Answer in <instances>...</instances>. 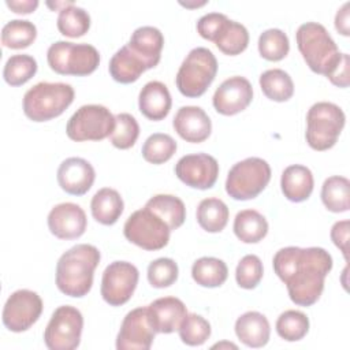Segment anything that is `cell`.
Returning a JSON list of instances; mask_svg holds the SVG:
<instances>
[{
    "instance_id": "4fadbf2b",
    "label": "cell",
    "mask_w": 350,
    "mask_h": 350,
    "mask_svg": "<svg viewBox=\"0 0 350 350\" xmlns=\"http://www.w3.org/2000/svg\"><path fill=\"white\" fill-rule=\"evenodd\" d=\"M42 309V299L36 291L16 290L4 304L3 324L12 332H23L40 319Z\"/></svg>"
},
{
    "instance_id": "d6986e66",
    "label": "cell",
    "mask_w": 350,
    "mask_h": 350,
    "mask_svg": "<svg viewBox=\"0 0 350 350\" xmlns=\"http://www.w3.org/2000/svg\"><path fill=\"white\" fill-rule=\"evenodd\" d=\"M172 126L178 135L186 142H204L212 131V122L208 113L196 105L180 107L174 116Z\"/></svg>"
},
{
    "instance_id": "30bf717a",
    "label": "cell",
    "mask_w": 350,
    "mask_h": 350,
    "mask_svg": "<svg viewBox=\"0 0 350 350\" xmlns=\"http://www.w3.org/2000/svg\"><path fill=\"white\" fill-rule=\"evenodd\" d=\"M123 234L127 241L145 250H160L168 245L171 230L159 215L144 206L127 217Z\"/></svg>"
},
{
    "instance_id": "277c9868",
    "label": "cell",
    "mask_w": 350,
    "mask_h": 350,
    "mask_svg": "<svg viewBox=\"0 0 350 350\" xmlns=\"http://www.w3.org/2000/svg\"><path fill=\"white\" fill-rule=\"evenodd\" d=\"M74 89L63 82H38L23 96V112L33 122H46L62 115L74 101Z\"/></svg>"
},
{
    "instance_id": "1f68e13d",
    "label": "cell",
    "mask_w": 350,
    "mask_h": 350,
    "mask_svg": "<svg viewBox=\"0 0 350 350\" xmlns=\"http://www.w3.org/2000/svg\"><path fill=\"white\" fill-rule=\"evenodd\" d=\"M260 88L262 93L272 101L283 103L293 97L294 82L288 72L282 68H271L260 75Z\"/></svg>"
},
{
    "instance_id": "5b68a950",
    "label": "cell",
    "mask_w": 350,
    "mask_h": 350,
    "mask_svg": "<svg viewBox=\"0 0 350 350\" xmlns=\"http://www.w3.org/2000/svg\"><path fill=\"white\" fill-rule=\"evenodd\" d=\"M346 116L342 108L334 103L319 101L313 104L306 113L305 138L314 150L331 149L343 127Z\"/></svg>"
},
{
    "instance_id": "7bdbcfd3",
    "label": "cell",
    "mask_w": 350,
    "mask_h": 350,
    "mask_svg": "<svg viewBox=\"0 0 350 350\" xmlns=\"http://www.w3.org/2000/svg\"><path fill=\"white\" fill-rule=\"evenodd\" d=\"M262 262L258 256L256 254H246L243 256L235 269V280L239 287L252 290L256 288L257 284L262 279Z\"/></svg>"
},
{
    "instance_id": "4dcf8cb0",
    "label": "cell",
    "mask_w": 350,
    "mask_h": 350,
    "mask_svg": "<svg viewBox=\"0 0 350 350\" xmlns=\"http://www.w3.org/2000/svg\"><path fill=\"white\" fill-rule=\"evenodd\" d=\"M193 280L202 287H219L228 276L226 262L216 257H201L194 261L191 267Z\"/></svg>"
},
{
    "instance_id": "8fae6325",
    "label": "cell",
    "mask_w": 350,
    "mask_h": 350,
    "mask_svg": "<svg viewBox=\"0 0 350 350\" xmlns=\"http://www.w3.org/2000/svg\"><path fill=\"white\" fill-rule=\"evenodd\" d=\"M82 328V313L71 305H62L52 313L46 324L44 331L45 346L51 350H74L81 343Z\"/></svg>"
},
{
    "instance_id": "e575fe53",
    "label": "cell",
    "mask_w": 350,
    "mask_h": 350,
    "mask_svg": "<svg viewBox=\"0 0 350 350\" xmlns=\"http://www.w3.org/2000/svg\"><path fill=\"white\" fill-rule=\"evenodd\" d=\"M56 25L59 31L66 37H82L90 29V15L85 8L71 4L59 11Z\"/></svg>"
},
{
    "instance_id": "603a6c76",
    "label": "cell",
    "mask_w": 350,
    "mask_h": 350,
    "mask_svg": "<svg viewBox=\"0 0 350 350\" xmlns=\"http://www.w3.org/2000/svg\"><path fill=\"white\" fill-rule=\"evenodd\" d=\"M235 334L247 347L258 349L268 343L271 327L268 319L256 310L241 314L235 321Z\"/></svg>"
},
{
    "instance_id": "f1b7e54d",
    "label": "cell",
    "mask_w": 350,
    "mask_h": 350,
    "mask_svg": "<svg viewBox=\"0 0 350 350\" xmlns=\"http://www.w3.org/2000/svg\"><path fill=\"white\" fill-rule=\"evenodd\" d=\"M228 208L220 198L209 197L204 198L196 212L197 223L208 232H220L224 230L228 221Z\"/></svg>"
},
{
    "instance_id": "ffe728a7",
    "label": "cell",
    "mask_w": 350,
    "mask_h": 350,
    "mask_svg": "<svg viewBox=\"0 0 350 350\" xmlns=\"http://www.w3.org/2000/svg\"><path fill=\"white\" fill-rule=\"evenodd\" d=\"M186 314L185 304L176 297H161L148 305L149 321L156 334L178 331Z\"/></svg>"
},
{
    "instance_id": "ba28073f",
    "label": "cell",
    "mask_w": 350,
    "mask_h": 350,
    "mask_svg": "<svg viewBox=\"0 0 350 350\" xmlns=\"http://www.w3.org/2000/svg\"><path fill=\"white\" fill-rule=\"evenodd\" d=\"M271 180V167L261 157H247L235 163L226 179L227 194L238 201L256 198Z\"/></svg>"
},
{
    "instance_id": "6da1fadb",
    "label": "cell",
    "mask_w": 350,
    "mask_h": 350,
    "mask_svg": "<svg viewBox=\"0 0 350 350\" xmlns=\"http://www.w3.org/2000/svg\"><path fill=\"white\" fill-rule=\"evenodd\" d=\"M272 264L275 273L287 286L290 299L299 306H312L324 290L332 257L317 246H287L275 253Z\"/></svg>"
},
{
    "instance_id": "44dd1931",
    "label": "cell",
    "mask_w": 350,
    "mask_h": 350,
    "mask_svg": "<svg viewBox=\"0 0 350 350\" xmlns=\"http://www.w3.org/2000/svg\"><path fill=\"white\" fill-rule=\"evenodd\" d=\"M127 46L144 62L149 70L156 67L161 59L164 37L157 27L141 26L131 33Z\"/></svg>"
},
{
    "instance_id": "8d00e7d4",
    "label": "cell",
    "mask_w": 350,
    "mask_h": 350,
    "mask_svg": "<svg viewBox=\"0 0 350 350\" xmlns=\"http://www.w3.org/2000/svg\"><path fill=\"white\" fill-rule=\"evenodd\" d=\"M176 152L175 139L164 133L149 135L141 149L142 157L150 164H163L168 161Z\"/></svg>"
},
{
    "instance_id": "ac0fdd59",
    "label": "cell",
    "mask_w": 350,
    "mask_h": 350,
    "mask_svg": "<svg viewBox=\"0 0 350 350\" xmlns=\"http://www.w3.org/2000/svg\"><path fill=\"white\" fill-rule=\"evenodd\" d=\"M57 183L68 194L83 196L94 183L93 165L82 157H68L57 168Z\"/></svg>"
},
{
    "instance_id": "60d3db41",
    "label": "cell",
    "mask_w": 350,
    "mask_h": 350,
    "mask_svg": "<svg viewBox=\"0 0 350 350\" xmlns=\"http://www.w3.org/2000/svg\"><path fill=\"white\" fill-rule=\"evenodd\" d=\"M115 130L109 135L111 144L118 149L131 148L139 135V126L137 119L127 112H122L115 116Z\"/></svg>"
},
{
    "instance_id": "9a60e30c",
    "label": "cell",
    "mask_w": 350,
    "mask_h": 350,
    "mask_svg": "<svg viewBox=\"0 0 350 350\" xmlns=\"http://www.w3.org/2000/svg\"><path fill=\"white\" fill-rule=\"evenodd\" d=\"M154 329L150 325L148 316V306H139L130 310L122 324L116 336L118 350H149L153 339Z\"/></svg>"
},
{
    "instance_id": "3957f363",
    "label": "cell",
    "mask_w": 350,
    "mask_h": 350,
    "mask_svg": "<svg viewBox=\"0 0 350 350\" xmlns=\"http://www.w3.org/2000/svg\"><path fill=\"white\" fill-rule=\"evenodd\" d=\"M295 40L308 67L316 74L328 77L342 57L338 45L321 23H302L295 33Z\"/></svg>"
},
{
    "instance_id": "8992f818",
    "label": "cell",
    "mask_w": 350,
    "mask_h": 350,
    "mask_svg": "<svg viewBox=\"0 0 350 350\" xmlns=\"http://www.w3.org/2000/svg\"><path fill=\"white\" fill-rule=\"evenodd\" d=\"M216 72L217 60L212 51L205 46L193 48L178 70L176 88L186 97H200L213 82Z\"/></svg>"
},
{
    "instance_id": "5bb4252c",
    "label": "cell",
    "mask_w": 350,
    "mask_h": 350,
    "mask_svg": "<svg viewBox=\"0 0 350 350\" xmlns=\"http://www.w3.org/2000/svg\"><path fill=\"white\" fill-rule=\"evenodd\" d=\"M175 175L193 189H211L219 176V163L208 153H191L182 156L175 164Z\"/></svg>"
},
{
    "instance_id": "d4e9b609",
    "label": "cell",
    "mask_w": 350,
    "mask_h": 350,
    "mask_svg": "<svg viewBox=\"0 0 350 350\" xmlns=\"http://www.w3.org/2000/svg\"><path fill=\"white\" fill-rule=\"evenodd\" d=\"M123 198L119 191L111 187H103L92 198L90 211L96 221L104 226H112L123 213Z\"/></svg>"
},
{
    "instance_id": "c3c4849f",
    "label": "cell",
    "mask_w": 350,
    "mask_h": 350,
    "mask_svg": "<svg viewBox=\"0 0 350 350\" xmlns=\"http://www.w3.org/2000/svg\"><path fill=\"white\" fill-rule=\"evenodd\" d=\"M5 4L16 14H30L38 7L37 0H7Z\"/></svg>"
},
{
    "instance_id": "7c38bea8",
    "label": "cell",
    "mask_w": 350,
    "mask_h": 350,
    "mask_svg": "<svg viewBox=\"0 0 350 350\" xmlns=\"http://www.w3.org/2000/svg\"><path fill=\"white\" fill-rule=\"evenodd\" d=\"M139 272L129 261H113L103 272L101 297L111 306L126 304L135 291Z\"/></svg>"
},
{
    "instance_id": "e0dca14e",
    "label": "cell",
    "mask_w": 350,
    "mask_h": 350,
    "mask_svg": "<svg viewBox=\"0 0 350 350\" xmlns=\"http://www.w3.org/2000/svg\"><path fill=\"white\" fill-rule=\"evenodd\" d=\"M88 226L85 211L74 202L55 205L48 213V227L51 234L59 239L79 238Z\"/></svg>"
},
{
    "instance_id": "d590c367",
    "label": "cell",
    "mask_w": 350,
    "mask_h": 350,
    "mask_svg": "<svg viewBox=\"0 0 350 350\" xmlns=\"http://www.w3.org/2000/svg\"><path fill=\"white\" fill-rule=\"evenodd\" d=\"M37 67V62L33 56L26 53L12 55L4 64V81L11 86H21L36 75Z\"/></svg>"
},
{
    "instance_id": "b9f144b4",
    "label": "cell",
    "mask_w": 350,
    "mask_h": 350,
    "mask_svg": "<svg viewBox=\"0 0 350 350\" xmlns=\"http://www.w3.org/2000/svg\"><path fill=\"white\" fill-rule=\"evenodd\" d=\"M178 264L168 257H160L153 260L148 265V280L154 288H164L174 284L178 279Z\"/></svg>"
},
{
    "instance_id": "4316f807",
    "label": "cell",
    "mask_w": 350,
    "mask_h": 350,
    "mask_svg": "<svg viewBox=\"0 0 350 350\" xmlns=\"http://www.w3.org/2000/svg\"><path fill=\"white\" fill-rule=\"evenodd\" d=\"M232 228L241 242L257 243L268 234V221L258 211L243 209L237 213Z\"/></svg>"
},
{
    "instance_id": "83f0119b",
    "label": "cell",
    "mask_w": 350,
    "mask_h": 350,
    "mask_svg": "<svg viewBox=\"0 0 350 350\" xmlns=\"http://www.w3.org/2000/svg\"><path fill=\"white\" fill-rule=\"evenodd\" d=\"M145 208L159 215L170 227V230L179 228L186 219V206L183 201L172 194H156L148 200Z\"/></svg>"
},
{
    "instance_id": "f35d334b",
    "label": "cell",
    "mask_w": 350,
    "mask_h": 350,
    "mask_svg": "<svg viewBox=\"0 0 350 350\" xmlns=\"http://www.w3.org/2000/svg\"><path fill=\"white\" fill-rule=\"evenodd\" d=\"M278 335L287 342L301 340L309 331V319L305 313L294 309L284 310L276 320Z\"/></svg>"
},
{
    "instance_id": "f546056e",
    "label": "cell",
    "mask_w": 350,
    "mask_h": 350,
    "mask_svg": "<svg viewBox=\"0 0 350 350\" xmlns=\"http://www.w3.org/2000/svg\"><path fill=\"white\" fill-rule=\"evenodd\" d=\"M321 201L324 206L335 213L346 212L350 208V182L340 175L329 176L321 186Z\"/></svg>"
},
{
    "instance_id": "7402d4cb",
    "label": "cell",
    "mask_w": 350,
    "mask_h": 350,
    "mask_svg": "<svg viewBox=\"0 0 350 350\" xmlns=\"http://www.w3.org/2000/svg\"><path fill=\"white\" fill-rule=\"evenodd\" d=\"M172 98L168 88L160 81H150L144 85L138 96V108L149 120L164 119L171 109Z\"/></svg>"
},
{
    "instance_id": "74e56055",
    "label": "cell",
    "mask_w": 350,
    "mask_h": 350,
    "mask_svg": "<svg viewBox=\"0 0 350 350\" xmlns=\"http://www.w3.org/2000/svg\"><path fill=\"white\" fill-rule=\"evenodd\" d=\"M290 41L287 34L280 29H267L258 37V52L261 57L269 62H279L287 56Z\"/></svg>"
},
{
    "instance_id": "836d02e7",
    "label": "cell",
    "mask_w": 350,
    "mask_h": 350,
    "mask_svg": "<svg viewBox=\"0 0 350 350\" xmlns=\"http://www.w3.org/2000/svg\"><path fill=\"white\" fill-rule=\"evenodd\" d=\"M37 37V27L27 19H12L1 29V44L11 49L30 46Z\"/></svg>"
},
{
    "instance_id": "f6af8a7d",
    "label": "cell",
    "mask_w": 350,
    "mask_h": 350,
    "mask_svg": "<svg viewBox=\"0 0 350 350\" xmlns=\"http://www.w3.org/2000/svg\"><path fill=\"white\" fill-rule=\"evenodd\" d=\"M331 239L342 252L345 260H349V220L336 221L331 228Z\"/></svg>"
},
{
    "instance_id": "484cf974",
    "label": "cell",
    "mask_w": 350,
    "mask_h": 350,
    "mask_svg": "<svg viewBox=\"0 0 350 350\" xmlns=\"http://www.w3.org/2000/svg\"><path fill=\"white\" fill-rule=\"evenodd\" d=\"M111 77L119 83L135 82L148 68L144 62L126 45L115 52L108 66Z\"/></svg>"
},
{
    "instance_id": "d6a6232c",
    "label": "cell",
    "mask_w": 350,
    "mask_h": 350,
    "mask_svg": "<svg viewBox=\"0 0 350 350\" xmlns=\"http://www.w3.org/2000/svg\"><path fill=\"white\" fill-rule=\"evenodd\" d=\"M213 42L224 55L235 56L247 48L249 31L242 23L227 19Z\"/></svg>"
},
{
    "instance_id": "681fc988",
    "label": "cell",
    "mask_w": 350,
    "mask_h": 350,
    "mask_svg": "<svg viewBox=\"0 0 350 350\" xmlns=\"http://www.w3.org/2000/svg\"><path fill=\"white\" fill-rule=\"evenodd\" d=\"M71 4H74L72 1H59V3H46V5L48 7H51V8H53V10H63V8H66V7H68V5H71Z\"/></svg>"
},
{
    "instance_id": "52a82bcc",
    "label": "cell",
    "mask_w": 350,
    "mask_h": 350,
    "mask_svg": "<svg viewBox=\"0 0 350 350\" xmlns=\"http://www.w3.org/2000/svg\"><path fill=\"white\" fill-rule=\"evenodd\" d=\"M46 62L57 74L85 77L98 67L100 53L90 44L56 41L46 51Z\"/></svg>"
},
{
    "instance_id": "ab89813d",
    "label": "cell",
    "mask_w": 350,
    "mask_h": 350,
    "mask_svg": "<svg viewBox=\"0 0 350 350\" xmlns=\"http://www.w3.org/2000/svg\"><path fill=\"white\" fill-rule=\"evenodd\" d=\"M179 338L187 346H201L211 336V324L197 313H187L178 329Z\"/></svg>"
},
{
    "instance_id": "7a4b0ae2",
    "label": "cell",
    "mask_w": 350,
    "mask_h": 350,
    "mask_svg": "<svg viewBox=\"0 0 350 350\" xmlns=\"http://www.w3.org/2000/svg\"><path fill=\"white\" fill-rule=\"evenodd\" d=\"M98 249L89 243H78L64 252L56 264V287L66 295L85 297L93 284L94 269L100 262Z\"/></svg>"
},
{
    "instance_id": "2e32d148",
    "label": "cell",
    "mask_w": 350,
    "mask_h": 350,
    "mask_svg": "<svg viewBox=\"0 0 350 350\" xmlns=\"http://www.w3.org/2000/svg\"><path fill=\"white\" fill-rule=\"evenodd\" d=\"M252 98L253 88L249 79L234 75L219 85L212 97V103L219 113L231 116L246 109L252 103Z\"/></svg>"
},
{
    "instance_id": "f907efd6",
    "label": "cell",
    "mask_w": 350,
    "mask_h": 350,
    "mask_svg": "<svg viewBox=\"0 0 350 350\" xmlns=\"http://www.w3.org/2000/svg\"><path fill=\"white\" fill-rule=\"evenodd\" d=\"M221 346H228V347L237 349V346H235V345H232V343H216L213 347H221Z\"/></svg>"
},
{
    "instance_id": "bcb514c9",
    "label": "cell",
    "mask_w": 350,
    "mask_h": 350,
    "mask_svg": "<svg viewBox=\"0 0 350 350\" xmlns=\"http://www.w3.org/2000/svg\"><path fill=\"white\" fill-rule=\"evenodd\" d=\"M349 64H350V57L347 53H342L340 60L338 62L336 67L334 71L327 77L335 86L339 88H347L349 86Z\"/></svg>"
},
{
    "instance_id": "7dc6e473",
    "label": "cell",
    "mask_w": 350,
    "mask_h": 350,
    "mask_svg": "<svg viewBox=\"0 0 350 350\" xmlns=\"http://www.w3.org/2000/svg\"><path fill=\"white\" fill-rule=\"evenodd\" d=\"M349 7L350 3L346 1L336 12L335 15V29L338 30V33H340L342 36H350V18H349Z\"/></svg>"
},
{
    "instance_id": "ee69618b",
    "label": "cell",
    "mask_w": 350,
    "mask_h": 350,
    "mask_svg": "<svg viewBox=\"0 0 350 350\" xmlns=\"http://www.w3.org/2000/svg\"><path fill=\"white\" fill-rule=\"evenodd\" d=\"M227 19L228 16L221 12L205 14L197 22V31L202 38L213 42Z\"/></svg>"
},
{
    "instance_id": "9c48e42d",
    "label": "cell",
    "mask_w": 350,
    "mask_h": 350,
    "mask_svg": "<svg viewBox=\"0 0 350 350\" xmlns=\"http://www.w3.org/2000/svg\"><path fill=\"white\" fill-rule=\"evenodd\" d=\"M115 124V116L107 107L88 104L72 113L67 122L66 133L70 139L77 142L101 141L113 133Z\"/></svg>"
},
{
    "instance_id": "cb8c5ba5",
    "label": "cell",
    "mask_w": 350,
    "mask_h": 350,
    "mask_svg": "<svg viewBox=\"0 0 350 350\" xmlns=\"http://www.w3.org/2000/svg\"><path fill=\"white\" fill-rule=\"evenodd\" d=\"M313 174L306 165L293 164L282 172L280 187L288 201L302 202L308 200L313 191Z\"/></svg>"
}]
</instances>
